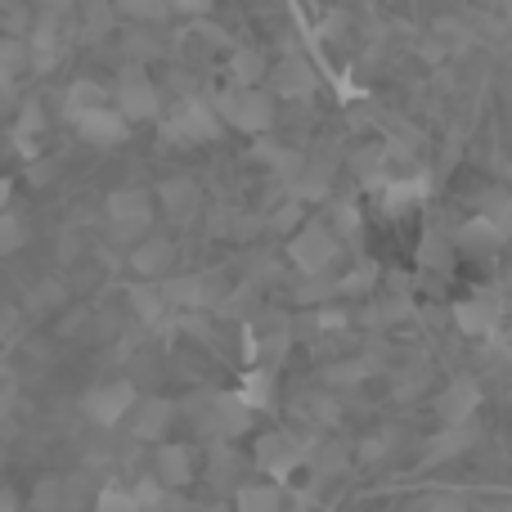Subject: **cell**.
I'll return each instance as SVG.
<instances>
[{"label": "cell", "mask_w": 512, "mask_h": 512, "mask_svg": "<svg viewBox=\"0 0 512 512\" xmlns=\"http://www.w3.org/2000/svg\"><path fill=\"white\" fill-rule=\"evenodd\" d=\"M189 418H194V427L203 436H216V441H239L243 432H252V423H256V414L248 405H243L234 391H203L198 400H189V409H185Z\"/></svg>", "instance_id": "1"}, {"label": "cell", "mask_w": 512, "mask_h": 512, "mask_svg": "<svg viewBox=\"0 0 512 512\" xmlns=\"http://www.w3.org/2000/svg\"><path fill=\"white\" fill-rule=\"evenodd\" d=\"M212 113L221 117V126H234L243 135H265L274 126V99L256 90H234L225 86L221 95H212Z\"/></svg>", "instance_id": "2"}, {"label": "cell", "mask_w": 512, "mask_h": 512, "mask_svg": "<svg viewBox=\"0 0 512 512\" xmlns=\"http://www.w3.org/2000/svg\"><path fill=\"white\" fill-rule=\"evenodd\" d=\"M108 108H113L126 126L131 122H158L162 117V90L153 86L144 68H122V77H117V86H113V104Z\"/></svg>", "instance_id": "3"}, {"label": "cell", "mask_w": 512, "mask_h": 512, "mask_svg": "<svg viewBox=\"0 0 512 512\" xmlns=\"http://www.w3.org/2000/svg\"><path fill=\"white\" fill-rule=\"evenodd\" d=\"M221 135H225V126L207 99H185L171 117H162V140H171V144H216Z\"/></svg>", "instance_id": "4"}, {"label": "cell", "mask_w": 512, "mask_h": 512, "mask_svg": "<svg viewBox=\"0 0 512 512\" xmlns=\"http://www.w3.org/2000/svg\"><path fill=\"white\" fill-rule=\"evenodd\" d=\"M504 310H508L504 283H486L477 297L454 301L450 315H454V328H459V333H468V337H495V328H499V319H504Z\"/></svg>", "instance_id": "5"}, {"label": "cell", "mask_w": 512, "mask_h": 512, "mask_svg": "<svg viewBox=\"0 0 512 512\" xmlns=\"http://www.w3.org/2000/svg\"><path fill=\"white\" fill-rule=\"evenodd\" d=\"M337 252H342V243L333 239V230L319 221H306L297 234L288 239V261L297 265L301 274H328L337 261Z\"/></svg>", "instance_id": "6"}, {"label": "cell", "mask_w": 512, "mask_h": 512, "mask_svg": "<svg viewBox=\"0 0 512 512\" xmlns=\"http://www.w3.org/2000/svg\"><path fill=\"white\" fill-rule=\"evenodd\" d=\"M252 459L274 481H292V472L306 463V441H297L292 432H261L252 445Z\"/></svg>", "instance_id": "7"}, {"label": "cell", "mask_w": 512, "mask_h": 512, "mask_svg": "<svg viewBox=\"0 0 512 512\" xmlns=\"http://www.w3.org/2000/svg\"><path fill=\"white\" fill-rule=\"evenodd\" d=\"M158 292L167 310H203L225 297L216 274H167V279H158Z\"/></svg>", "instance_id": "8"}, {"label": "cell", "mask_w": 512, "mask_h": 512, "mask_svg": "<svg viewBox=\"0 0 512 512\" xmlns=\"http://www.w3.org/2000/svg\"><path fill=\"white\" fill-rule=\"evenodd\" d=\"M135 400L140 396H135L131 382H104V387H95L86 400H81V409H86V418L95 427H117V423H126Z\"/></svg>", "instance_id": "9"}, {"label": "cell", "mask_w": 512, "mask_h": 512, "mask_svg": "<svg viewBox=\"0 0 512 512\" xmlns=\"http://www.w3.org/2000/svg\"><path fill=\"white\" fill-rule=\"evenodd\" d=\"M171 423H176V405H171L167 396H140L131 405V414H126V432L135 436V441H158L171 432Z\"/></svg>", "instance_id": "10"}, {"label": "cell", "mask_w": 512, "mask_h": 512, "mask_svg": "<svg viewBox=\"0 0 512 512\" xmlns=\"http://www.w3.org/2000/svg\"><path fill=\"white\" fill-rule=\"evenodd\" d=\"M194 477H198V454H194V445L162 441L158 454H153V481H158L162 490H185Z\"/></svg>", "instance_id": "11"}, {"label": "cell", "mask_w": 512, "mask_h": 512, "mask_svg": "<svg viewBox=\"0 0 512 512\" xmlns=\"http://www.w3.org/2000/svg\"><path fill=\"white\" fill-rule=\"evenodd\" d=\"M104 216L113 230H149L153 221V194L149 189H113L104 198Z\"/></svg>", "instance_id": "12"}, {"label": "cell", "mask_w": 512, "mask_h": 512, "mask_svg": "<svg viewBox=\"0 0 512 512\" xmlns=\"http://www.w3.org/2000/svg\"><path fill=\"white\" fill-rule=\"evenodd\" d=\"M477 409H481V382L477 378H454L450 387L436 396V418H441L445 427L477 423Z\"/></svg>", "instance_id": "13"}, {"label": "cell", "mask_w": 512, "mask_h": 512, "mask_svg": "<svg viewBox=\"0 0 512 512\" xmlns=\"http://www.w3.org/2000/svg\"><path fill=\"white\" fill-rule=\"evenodd\" d=\"M265 77H270V90H265L270 99L274 95H279V99H310V95H315V68H310L301 54L279 59L270 72H265Z\"/></svg>", "instance_id": "14"}, {"label": "cell", "mask_w": 512, "mask_h": 512, "mask_svg": "<svg viewBox=\"0 0 512 512\" xmlns=\"http://www.w3.org/2000/svg\"><path fill=\"white\" fill-rule=\"evenodd\" d=\"M301 468H310L315 481H333L351 468V450H346V441H337V436H310Z\"/></svg>", "instance_id": "15"}, {"label": "cell", "mask_w": 512, "mask_h": 512, "mask_svg": "<svg viewBox=\"0 0 512 512\" xmlns=\"http://www.w3.org/2000/svg\"><path fill=\"white\" fill-rule=\"evenodd\" d=\"M171 261H176V243L162 239V234H149V239H140V243L131 248V270L140 274V283L167 279Z\"/></svg>", "instance_id": "16"}, {"label": "cell", "mask_w": 512, "mask_h": 512, "mask_svg": "<svg viewBox=\"0 0 512 512\" xmlns=\"http://www.w3.org/2000/svg\"><path fill=\"white\" fill-rule=\"evenodd\" d=\"M481 427L468 423V427H445V432H436L432 441H427L423 450V468H441L445 459H459V454H468L472 445H477Z\"/></svg>", "instance_id": "17"}, {"label": "cell", "mask_w": 512, "mask_h": 512, "mask_svg": "<svg viewBox=\"0 0 512 512\" xmlns=\"http://www.w3.org/2000/svg\"><path fill=\"white\" fill-rule=\"evenodd\" d=\"M333 194V162H315L306 158V167H301V176L288 185V198L292 203H324V198Z\"/></svg>", "instance_id": "18"}, {"label": "cell", "mask_w": 512, "mask_h": 512, "mask_svg": "<svg viewBox=\"0 0 512 512\" xmlns=\"http://www.w3.org/2000/svg\"><path fill=\"white\" fill-rule=\"evenodd\" d=\"M99 108H108V90L99 86V81L77 77L68 90H63V117H68L72 126L86 122V117H90V113H99Z\"/></svg>", "instance_id": "19"}, {"label": "cell", "mask_w": 512, "mask_h": 512, "mask_svg": "<svg viewBox=\"0 0 512 512\" xmlns=\"http://www.w3.org/2000/svg\"><path fill=\"white\" fill-rule=\"evenodd\" d=\"M252 158L265 162V167H270V176L283 180V189H288L292 180L301 176V167H306V153H301V149H288V144H274V140H261V144H256Z\"/></svg>", "instance_id": "20"}, {"label": "cell", "mask_w": 512, "mask_h": 512, "mask_svg": "<svg viewBox=\"0 0 512 512\" xmlns=\"http://www.w3.org/2000/svg\"><path fill=\"white\" fill-rule=\"evenodd\" d=\"M265 72H270V59H265V50H256V45H239V50L230 54V86L234 90H256Z\"/></svg>", "instance_id": "21"}, {"label": "cell", "mask_w": 512, "mask_h": 512, "mask_svg": "<svg viewBox=\"0 0 512 512\" xmlns=\"http://www.w3.org/2000/svg\"><path fill=\"white\" fill-rule=\"evenodd\" d=\"M158 203H162V212H167V216H176V221H189V216L198 212V185H194L189 176H171V180H162Z\"/></svg>", "instance_id": "22"}, {"label": "cell", "mask_w": 512, "mask_h": 512, "mask_svg": "<svg viewBox=\"0 0 512 512\" xmlns=\"http://www.w3.org/2000/svg\"><path fill=\"white\" fill-rule=\"evenodd\" d=\"M77 131H81V140L99 144V149H113V144L126 140V131H131V126H126L113 108H99V113H90L86 122H77Z\"/></svg>", "instance_id": "23"}, {"label": "cell", "mask_w": 512, "mask_h": 512, "mask_svg": "<svg viewBox=\"0 0 512 512\" xmlns=\"http://www.w3.org/2000/svg\"><path fill=\"white\" fill-rule=\"evenodd\" d=\"M450 248H463V252H495V248H504V239H499V230L486 221V216H468V221L454 230Z\"/></svg>", "instance_id": "24"}, {"label": "cell", "mask_w": 512, "mask_h": 512, "mask_svg": "<svg viewBox=\"0 0 512 512\" xmlns=\"http://www.w3.org/2000/svg\"><path fill=\"white\" fill-rule=\"evenodd\" d=\"M423 194H427V176H418V180H382L378 185V203H382V212L387 216H400L405 207H414Z\"/></svg>", "instance_id": "25"}, {"label": "cell", "mask_w": 512, "mask_h": 512, "mask_svg": "<svg viewBox=\"0 0 512 512\" xmlns=\"http://www.w3.org/2000/svg\"><path fill=\"white\" fill-rule=\"evenodd\" d=\"M126 301H131V310H135L140 324H162V319H167V301H162L158 283H131Z\"/></svg>", "instance_id": "26"}, {"label": "cell", "mask_w": 512, "mask_h": 512, "mask_svg": "<svg viewBox=\"0 0 512 512\" xmlns=\"http://www.w3.org/2000/svg\"><path fill=\"white\" fill-rule=\"evenodd\" d=\"M382 167H387V144H364V149L351 153V171L373 194H378V185H382Z\"/></svg>", "instance_id": "27"}, {"label": "cell", "mask_w": 512, "mask_h": 512, "mask_svg": "<svg viewBox=\"0 0 512 512\" xmlns=\"http://www.w3.org/2000/svg\"><path fill=\"white\" fill-rule=\"evenodd\" d=\"M234 396H239L243 405L252 409V414H256V409H270V405H274V373H270V369H252L248 378H243V387L234 391Z\"/></svg>", "instance_id": "28"}, {"label": "cell", "mask_w": 512, "mask_h": 512, "mask_svg": "<svg viewBox=\"0 0 512 512\" xmlns=\"http://www.w3.org/2000/svg\"><path fill=\"white\" fill-rule=\"evenodd\" d=\"M477 216H486V221L499 230V239L512 243V194H504V189L486 194V198H481V212Z\"/></svg>", "instance_id": "29"}, {"label": "cell", "mask_w": 512, "mask_h": 512, "mask_svg": "<svg viewBox=\"0 0 512 512\" xmlns=\"http://www.w3.org/2000/svg\"><path fill=\"white\" fill-rule=\"evenodd\" d=\"M297 301H306V306H315V310L337 301V274H301Z\"/></svg>", "instance_id": "30"}, {"label": "cell", "mask_w": 512, "mask_h": 512, "mask_svg": "<svg viewBox=\"0 0 512 512\" xmlns=\"http://www.w3.org/2000/svg\"><path fill=\"white\" fill-rule=\"evenodd\" d=\"M234 512H283L274 486H239L234 490Z\"/></svg>", "instance_id": "31"}, {"label": "cell", "mask_w": 512, "mask_h": 512, "mask_svg": "<svg viewBox=\"0 0 512 512\" xmlns=\"http://www.w3.org/2000/svg\"><path fill=\"white\" fill-rule=\"evenodd\" d=\"M333 239L337 243H360V230H364V216H360V207L355 203H337L333 207Z\"/></svg>", "instance_id": "32"}, {"label": "cell", "mask_w": 512, "mask_h": 512, "mask_svg": "<svg viewBox=\"0 0 512 512\" xmlns=\"http://www.w3.org/2000/svg\"><path fill=\"white\" fill-rule=\"evenodd\" d=\"M450 261H454V252H450V239L445 234H423V248H418V265L423 270H450Z\"/></svg>", "instance_id": "33"}, {"label": "cell", "mask_w": 512, "mask_h": 512, "mask_svg": "<svg viewBox=\"0 0 512 512\" xmlns=\"http://www.w3.org/2000/svg\"><path fill=\"white\" fill-rule=\"evenodd\" d=\"M234 472H239V459H234V450L216 441V450H212V486L230 490L234 486Z\"/></svg>", "instance_id": "34"}, {"label": "cell", "mask_w": 512, "mask_h": 512, "mask_svg": "<svg viewBox=\"0 0 512 512\" xmlns=\"http://www.w3.org/2000/svg\"><path fill=\"white\" fill-rule=\"evenodd\" d=\"M373 283H378V270H373V265H360V270L337 274V301H342V297H355V292H369Z\"/></svg>", "instance_id": "35"}, {"label": "cell", "mask_w": 512, "mask_h": 512, "mask_svg": "<svg viewBox=\"0 0 512 512\" xmlns=\"http://www.w3.org/2000/svg\"><path fill=\"white\" fill-rule=\"evenodd\" d=\"M252 306H256V283H243L239 292H225V297L216 301V310H221V315H234V319H243Z\"/></svg>", "instance_id": "36"}, {"label": "cell", "mask_w": 512, "mask_h": 512, "mask_svg": "<svg viewBox=\"0 0 512 512\" xmlns=\"http://www.w3.org/2000/svg\"><path fill=\"white\" fill-rule=\"evenodd\" d=\"M122 14L126 18H140V23H167L171 5H162V0H126Z\"/></svg>", "instance_id": "37"}, {"label": "cell", "mask_w": 512, "mask_h": 512, "mask_svg": "<svg viewBox=\"0 0 512 512\" xmlns=\"http://www.w3.org/2000/svg\"><path fill=\"white\" fill-rule=\"evenodd\" d=\"M27 243V225L18 221V216H9V212H0V256H9V252H18Z\"/></svg>", "instance_id": "38"}, {"label": "cell", "mask_w": 512, "mask_h": 512, "mask_svg": "<svg viewBox=\"0 0 512 512\" xmlns=\"http://www.w3.org/2000/svg\"><path fill=\"white\" fill-rule=\"evenodd\" d=\"M95 512H140V508H135V499L126 486H104L95 499Z\"/></svg>", "instance_id": "39"}, {"label": "cell", "mask_w": 512, "mask_h": 512, "mask_svg": "<svg viewBox=\"0 0 512 512\" xmlns=\"http://www.w3.org/2000/svg\"><path fill=\"white\" fill-rule=\"evenodd\" d=\"M369 355H355V360H346V364H333V369H328V382H333V387H351V382H360V378H369Z\"/></svg>", "instance_id": "40"}, {"label": "cell", "mask_w": 512, "mask_h": 512, "mask_svg": "<svg viewBox=\"0 0 512 512\" xmlns=\"http://www.w3.org/2000/svg\"><path fill=\"white\" fill-rule=\"evenodd\" d=\"M301 212H306V207H301V203H292V198H288V203H283L279 212L270 216V230H283V234H288V239H292V234H297L301 225H306V216H301Z\"/></svg>", "instance_id": "41"}, {"label": "cell", "mask_w": 512, "mask_h": 512, "mask_svg": "<svg viewBox=\"0 0 512 512\" xmlns=\"http://www.w3.org/2000/svg\"><path fill=\"white\" fill-rule=\"evenodd\" d=\"M153 54H162V45H158V41H149L144 32H131V36H126V59H131L126 68H140V63H144V59H153Z\"/></svg>", "instance_id": "42"}, {"label": "cell", "mask_w": 512, "mask_h": 512, "mask_svg": "<svg viewBox=\"0 0 512 512\" xmlns=\"http://www.w3.org/2000/svg\"><path fill=\"white\" fill-rule=\"evenodd\" d=\"M41 126H45L41 104H23V117H18V126H14V140H36Z\"/></svg>", "instance_id": "43"}, {"label": "cell", "mask_w": 512, "mask_h": 512, "mask_svg": "<svg viewBox=\"0 0 512 512\" xmlns=\"http://www.w3.org/2000/svg\"><path fill=\"white\" fill-rule=\"evenodd\" d=\"M409 315V301H387V306H369L364 310V324H391V319H405Z\"/></svg>", "instance_id": "44"}, {"label": "cell", "mask_w": 512, "mask_h": 512, "mask_svg": "<svg viewBox=\"0 0 512 512\" xmlns=\"http://www.w3.org/2000/svg\"><path fill=\"white\" fill-rule=\"evenodd\" d=\"M315 324L324 328V333H342V328L351 324V315H346V310L337 306V301H328V306H319V310H315Z\"/></svg>", "instance_id": "45"}, {"label": "cell", "mask_w": 512, "mask_h": 512, "mask_svg": "<svg viewBox=\"0 0 512 512\" xmlns=\"http://www.w3.org/2000/svg\"><path fill=\"white\" fill-rule=\"evenodd\" d=\"M86 32L90 36H99V32H108V27H113V18H117V9H108V5H86Z\"/></svg>", "instance_id": "46"}, {"label": "cell", "mask_w": 512, "mask_h": 512, "mask_svg": "<svg viewBox=\"0 0 512 512\" xmlns=\"http://www.w3.org/2000/svg\"><path fill=\"white\" fill-rule=\"evenodd\" d=\"M310 418H315V423H324V427H333V423H342V405H337L333 396H319L315 405H310Z\"/></svg>", "instance_id": "47"}, {"label": "cell", "mask_w": 512, "mask_h": 512, "mask_svg": "<svg viewBox=\"0 0 512 512\" xmlns=\"http://www.w3.org/2000/svg\"><path fill=\"white\" fill-rule=\"evenodd\" d=\"M59 499H63V481H45L41 490H36V508H59Z\"/></svg>", "instance_id": "48"}, {"label": "cell", "mask_w": 512, "mask_h": 512, "mask_svg": "<svg viewBox=\"0 0 512 512\" xmlns=\"http://www.w3.org/2000/svg\"><path fill=\"white\" fill-rule=\"evenodd\" d=\"M423 512H468V504H463V495H436L427 499Z\"/></svg>", "instance_id": "49"}, {"label": "cell", "mask_w": 512, "mask_h": 512, "mask_svg": "<svg viewBox=\"0 0 512 512\" xmlns=\"http://www.w3.org/2000/svg\"><path fill=\"white\" fill-rule=\"evenodd\" d=\"M360 454H364V459H382V454H387V441H364Z\"/></svg>", "instance_id": "50"}, {"label": "cell", "mask_w": 512, "mask_h": 512, "mask_svg": "<svg viewBox=\"0 0 512 512\" xmlns=\"http://www.w3.org/2000/svg\"><path fill=\"white\" fill-rule=\"evenodd\" d=\"M50 162H32V185H45V180H50Z\"/></svg>", "instance_id": "51"}, {"label": "cell", "mask_w": 512, "mask_h": 512, "mask_svg": "<svg viewBox=\"0 0 512 512\" xmlns=\"http://www.w3.org/2000/svg\"><path fill=\"white\" fill-rule=\"evenodd\" d=\"M0 512H18V495H14V490H0Z\"/></svg>", "instance_id": "52"}, {"label": "cell", "mask_w": 512, "mask_h": 512, "mask_svg": "<svg viewBox=\"0 0 512 512\" xmlns=\"http://www.w3.org/2000/svg\"><path fill=\"white\" fill-rule=\"evenodd\" d=\"M9 198H14V185H9V176H0V212L9 207Z\"/></svg>", "instance_id": "53"}, {"label": "cell", "mask_w": 512, "mask_h": 512, "mask_svg": "<svg viewBox=\"0 0 512 512\" xmlns=\"http://www.w3.org/2000/svg\"><path fill=\"white\" fill-rule=\"evenodd\" d=\"M0 378H5V364H0Z\"/></svg>", "instance_id": "54"}]
</instances>
